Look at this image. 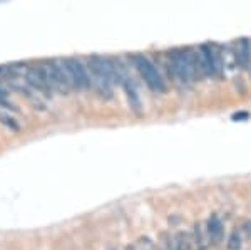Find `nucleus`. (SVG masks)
Instances as JSON below:
<instances>
[{"label": "nucleus", "mask_w": 251, "mask_h": 250, "mask_svg": "<svg viewBox=\"0 0 251 250\" xmlns=\"http://www.w3.org/2000/svg\"><path fill=\"white\" fill-rule=\"evenodd\" d=\"M0 119H2V123L5 124V126H9L10 130H14V131H19V123L15 121L14 118H10V116H7V114H2L0 112Z\"/></svg>", "instance_id": "obj_15"}, {"label": "nucleus", "mask_w": 251, "mask_h": 250, "mask_svg": "<svg viewBox=\"0 0 251 250\" xmlns=\"http://www.w3.org/2000/svg\"><path fill=\"white\" fill-rule=\"evenodd\" d=\"M234 59L243 71L251 74V40L248 37L240 39V42L234 46Z\"/></svg>", "instance_id": "obj_7"}, {"label": "nucleus", "mask_w": 251, "mask_h": 250, "mask_svg": "<svg viewBox=\"0 0 251 250\" xmlns=\"http://www.w3.org/2000/svg\"><path fill=\"white\" fill-rule=\"evenodd\" d=\"M0 108H5V110L17 111V108H15L14 104L10 103V99H9V94H7V91L3 89L2 86H0Z\"/></svg>", "instance_id": "obj_13"}, {"label": "nucleus", "mask_w": 251, "mask_h": 250, "mask_svg": "<svg viewBox=\"0 0 251 250\" xmlns=\"http://www.w3.org/2000/svg\"><path fill=\"white\" fill-rule=\"evenodd\" d=\"M129 60L132 62V66L136 67V71L139 72V76L143 78L146 86L149 87L152 92L157 94H164L168 91V84L163 78V74L156 67V64L152 62L149 57H146L144 54H132Z\"/></svg>", "instance_id": "obj_2"}, {"label": "nucleus", "mask_w": 251, "mask_h": 250, "mask_svg": "<svg viewBox=\"0 0 251 250\" xmlns=\"http://www.w3.org/2000/svg\"><path fill=\"white\" fill-rule=\"evenodd\" d=\"M203 60V67L206 72V78H213V79H221L225 76V60L223 56L218 52V46L211 42H204L198 47Z\"/></svg>", "instance_id": "obj_4"}, {"label": "nucleus", "mask_w": 251, "mask_h": 250, "mask_svg": "<svg viewBox=\"0 0 251 250\" xmlns=\"http://www.w3.org/2000/svg\"><path fill=\"white\" fill-rule=\"evenodd\" d=\"M149 250H151V249H149Z\"/></svg>", "instance_id": "obj_19"}, {"label": "nucleus", "mask_w": 251, "mask_h": 250, "mask_svg": "<svg viewBox=\"0 0 251 250\" xmlns=\"http://www.w3.org/2000/svg\"><path fill=\"white\" fill-rule=\"evenodd\" d=\"M240 249H241V235L238 230H234L231 235H229L228 250H240Z\"/></svg>", "instance_id": "obj_14"}, {"label": "nucleus", "mask_w": 251, "mask_h": 250, "mask_svg": "<svg viewBox=\"0 0 251 250\" xmlns=\"http://www.w3.org/2000/svg\"><path fill=\"white\" fill-rule=\"evenodd\" d=\"M193 244L196 245L198 250H204L211 242H209V235H208V228L203 227V223H194L193 228Z\"/></svg>", "instance_id": "obj_10"}, {"label": "nucleus", "mask_w": 251, "mask_h": 250, "mask_svg": "<svg viewBox=\"0 0 251 250\" xmlns=\"http://www.w3.org/2000/svg\"><path fill=\"white\" fill-rule=\"evenodd\" d=\"M62 64L67 71L72 89L74 91H91L92 89L87 64H84L82 60L77 57H66V59H62Z\"/></svg>", "instance_id": "obj_5"}, {"label": "nucleus", "mask_w": 251, "mask_h": 250, "mask_svg": "<svg viewBox=\"0 0 251 250\" xmlns=\"http://www.w3.org/2000/svg\"><path fill=\"white\" fill-rule=\"evenodd\" d=\"M121 86H123V89L126 92V98H127V103H129L131 111L134 112V114L141 116V112H143V106H141V98H139V94H137L134 81L127 76V78L121 83Z\"/></svg>", "instance_id": "obj_8"}, {"label": "nucleus", "mask_w": 251, "mask_h": 250, "mask_svg": "<svg viewBox=\"0 0 251 250\" xmlns=\"http://www.w3.org/2000/svg\"><path fill=\"white\" fill-rule=\"evenodd\" d=\"M109 250H117V249H114V247H111V249H109Z\"/></svg>", "instance_id": "obj_18"}, {"label": "nucleus", "mask_w": 251, "mask_h": 250, "mask_svg": "<svg viewBox=\"0 0 251 250\" xmlns=\"http://www.w3.org/2000/svg\"><path fill=\"white\" fill-rule=\"evenodd\" d=\"M126 250H137V247H136V245H127Z\"/></svg>", "instance_id": "obj_17"}, {"label": "nucleus", "mask_w": 251, "mask_h": 250, "mask_svg": "<svg viewBox=\"0 0 251 250\" xmlns=\"http://www.w3.org/2000/svg\"><path fill=\"white\" fill-rule=\"evenodd\" d=\"M87 69L91 76L92 89L102 99L114 98V79H112L111 66L107 56H91L87 59Z\"/></svg>", "instance_id": "obj_1"}, {"label": "nucleus", "mask_w": 251, "mask_h": 250, "mask_svg": "<svg viewBox=\"0 0 251 250\" xmlns=\"http://www.w3.org/2000/svg\"><path fill=\"white\" fill-rule=\"evenodd\" d=\"M243 227H245L246 237H248V239H251V222H246V223L243 225Z\"/></svg>", "instance_id": "obj_16"}, {"label": "nucleus", "mask_w": 251, "mask_h": 250, "mask_svg": "<svg viewBox=\"0 0 251 250\" xmlns=\"http://www.w3.org/2000/svg\"><path fill=\"white\" fill-rule=\"evenodd\" d=\"M193 237L186 232H177L173 235V250H191Z\"/></svg>", "instance_id": "obj_12"}, {"label": "nucleus", "mask_w": 251, "mask_h": 250, "mask_svg": "<svg viewBox=\"0 0 251 250\" xmlns=\"http://www.w3.org/2000/svg\"><path fill=\"white\" fill-rule=\"evenodd\" d=\"M46 66H47V72H49V78H50V84L54 87V92H59L62 96L71 94L72 86H71V81H69L67 71L64 67L62 60L57 59H49L46 60Z\"/></svg>", "instance_id": "obj_6"}, {"label": "nucleus", "mask_w": 251, "mask_h": 250, "mask_svg": "<svg viewBox=\"0 0 251 250\" xmlns=\"http://www.w3.org/2000/svg\"><path fill=\"white\" fill-rule=\"evenodd\" d=\"M168 60H169V71L173 72L174 79L179 81L181 84H186V86L196 83L191 62H189V57H188V52H186V47L171 49L168 52Z\"/></svg>", "instance_id": "obj_3"}, {"label": "nucleus", "mask_w": 251, "mask_h": 250, "mask_svg": "<svg viewBox=\"0 0 251 250\" xmlns=\"http://www.w3.org/2000/svg\"><path fill=\"white\" fill-rule=\"evenodd\" d=\"M206 228H208V235H209V240L213 242V244H220L221 239H223V223L221 220L218 219L216 215H213L211 219L208 220V225H206Z\"/></svg>", "instance_id": "obj_11"}, {"label": "nucleus", "mask_w": 251, "mask_h": 250, "mask_svg": "<svg viewBox=\"0 0 251 250\" xmlns=\"http://www.w3.org/2000/svg\"><path fill=\"white\" fill-rule=\"evenodd\" d=\"M24 83L27 84V86L30 87V89H34L37 94L40 96H44L46 99L49 98H52L50 94L47 92V89L44 87V84L40 83V79H39V74H37V66H32V67H27L25 69V76H24Z\"/></svg>", "instance_id": "obj_9"}]
</instances>
